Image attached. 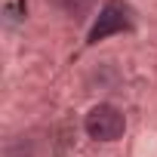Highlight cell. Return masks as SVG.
Here are the masks:
<instances>
[{"label":"cell","mask_w":157,"mask_h":157,"mask_svg":"<svg viewBox=\"0 0 157 157\" xmlns=\"http://www.w3.org/2000/svg\"><path fill=\"white\" fill-rule=\"evenodd\" d=\"M83 129H86V136L96 139V142H117V139L126 132V117H123L120 108L102 102V105H93V108H90V114H86V120H83Z\"/></svg>","instance_id":"1"},{"label":"cell","mask_w":157,"mask_h":157,"mask_svg":"<svg viewBox=\"0 0 157 157\" xmlns=\"http://www.w3.org/2000/svg\"><path fill=\"white\" fill-rule=\"evenodd\" d=\"M129 25H132V13H129V6L120 3V0H111V3H105V6L99 10V19L93 22L86 43H99V40H105V37H111V34L129 31Z\"/></svg>","instance_id":"2"}]
</instances>
